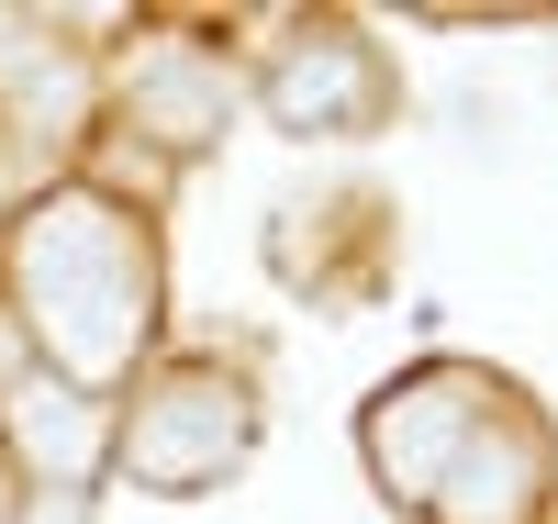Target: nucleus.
Here are the masks:
<instances>
[{
	"instance_id": "7",
	"label": "nucleus",
	"mask_w": 558,
	"mask_h": 524,
	"mask_svg": "<svg viewBox=\"0 0 558 524\" xmlns=\"http://www.w3.org/2000/svg\"><path fill=\"white\" fill-rule=\"evenodd\" d=\"M0 447L34 468V491H89V468L112 447V413L89 391H68L57 368H23V379H0Z\"/></svg>"
},
{
	"instance_id": "8",
	"label": "nucleus",
	"mask_w": 558,
	"mask_h": 524,
	"mask_svg": "<svg viewBox=\"0 0 558 524\" xmlns=\"http://www.w3.org/2000/svg\"><path fill=\"white\" fill-rule=\"evenodd\" d=\"M12 524H89V491H23Z\"/></svg>"
},
{
	"instance_id": "2",
	"label": "nucleus",
	"mask_w": 558,
	"mask_h": 524,
	"mask_svg": "<svg viewBox=\"0 0 558 524\" xmlns=\"http://www.w3.org/2000/svg\"><path fill=\"white\" fill-rule=\"evenodd\" d=\"M257 436H268V402H257L246 357H157V368L123 379L101 458L157 502H202L257 458Z\"/></svg>"
},
{
	"instance_id": "3",
	"label": "nucleus",
	"mask_w": 558,
	"mask_h": 524,
	"mask_svg": "<svg viewBox=\"0 0 558 524\" xmlns=\"http://www.w3.org/2000/svg\"><path fill=\"white\" fill-rule=\"evenodd\" d=\"M246 101L302 146H368L402 123V68L357 12H291L279 45L246 68Z\"/></svg>"
},
{
	"instance_id": "1",
	"label": "nucleus",
	"mask_w": 558,
	"mask_h": 524,
	"mask_svg": "<svg viewBox=\"0 0 558 524\" xmlns=\"http://www.w3.org/2000/svg\"><path fill=\"white\" fill-rule=\"evenodd\" d=\"M0 279H12L23 336L45 346V368L68 391H123L146 368L157 324H168V257L146 202H123L112 179H57L34 190L0 234Z\"/></svg>"
},
{
	"instance_id": "4",
	"label": "nucleus",
	"mask_w": 558,
	"mask_h": 524,
	"mask_svg": "<svg viewBox=\"0 0 558 524\" xmlns=\"http://www.w3.org/2000/svg\"><path fill=\"white\" fill-rule=\"evenodd\" d=\"M502 379H514V368H492V357H413V368H391L380 391L357 402V468H368V491L425 524L447 458L470 447V424L502 402Z\"/></svg>"
},
{
	"instance_id": "6",
	"label": "nucleus",
	"mask_w": 558,
	"mask_h": 524,
	"mask_svg": "<svg viewBox=\"0 0 558 524\" xmlns=\"http://www.w3.org/2000/svg\"><path fill=\"white\" fill-rule=\"evenodd\" d=\"M547 513H558V424H547V402L525 379H502V402L447 458L425 524H547Z\"/></svg>"
},
{
	"instance_id": "9",
	"label": "nucleus",
	"mask_w": 558,
	"mask_h": 524,
	"mask_svg": "<svg viewBox=\"0 0 558 524\" xmlns=\"http://www.w3.org/2000/svg\"><path fill=\"white\" fill-rule=\"evenodd\" d=\"M12 513H23V491H12V468H0V524H12Z\"/></svg>"
},
{
	"instance_id": "5",
	"label": "nucleus",
	"mask_w": 558,
	"mask_h": 524,
	"mask_svg": "<svg viewBox=\"0 0 558 524\" xmlns=\"http://www.w3.org/2000/svg\"><path fill=\"white\" fill-rule=\"evenodd\" d=\"M246 68L213 34H134V57L112 68V134H134L157 168H191L235 134Z\"/></svg>"
}]
</instances>
